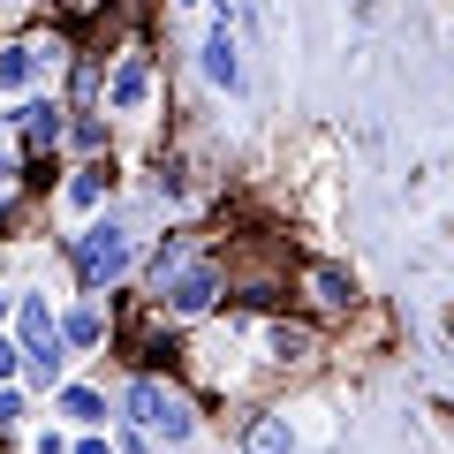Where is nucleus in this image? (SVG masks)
Listing matches in <instances>:
<instances>
[{
  "mask_svg": "<svg viewBox=\"0 0 454 454\" xmlns=\"http://www.w3.org/2000/svg\"><path fill=\"white\" fill-rule=\"evenodd\" d=\"M121 417H129L145 439H160V447H182V439L197 432L190 394H182L175 379H160V372H137L129 387H121Z\"/></svg>",
  "mask_w": 454,
  "mask_h": 454,
  "instance_id": "f257e3e1",
  "label": "nucleus"
},
{
  "mask_svg": "<svg viewBox=\"0 0 454 454\" xmlns=\"http://www.w3.org/2000/svg\"><path fill=\"white\" fill-rule=\"evenodd\" d=\"M68 258H76V280L83 288H114V280H129V265H137V235H129V220L121 212H91V227H76L68 235Z\"/></svg>",
  "mask_w": 454,
  "mask_h": 454,
  "instance_id": "f03ea898",
  "label": "nucleus"
},
{
  "mask_svg": "<svg viewBox=\"0 0 454 454\" xmlns=\"http://www.w3.org/2000/svg\"><path fill=\"white\" fill-rule=\"evenodd\" d=\"M98 106H106L114 121H137V114L160 106V61H152L145 38H129V46L106 53V91H98Z\"/></svg>",
  "mask_w": 454,
  "mask_h": 454,
  "instance_id": "7ed1b4c3",
  "label": "nucleus"
},
{
  "mask_svg": "<svg viewBox=\"0 0 454 454\" xmlns=\"http://www.w3.org/2000/svg\"><path fill=\"white\" fill-rule=\"evenodd\" d=\"M220 295H227V258H220V250H197V258L182 265L152 303H160L175 325H205L212 310H220Z\"/></svg>",
  "mask_w": 454,
  "mask_h": 454,
  "instance_id": "20e7f679",
  "label": "nucleus"
},
{
  "mask_svg": "<svg viewBox=\"0 0 454 454\" xmlns=\"http://www.w3.org/2000/svg\"><path fill=\"white\" fill-rule=\"evenodd\" d=\"M288 303L303 310V318H318V325H340L364 295H356V280L340 273L333 258H303V265H295V295H288Z\"/></svg>",
  "mask_w": 454,
  "mask_h": 454,
  "instance_id": "39448f33",
  "label": "nucleus"
},
{
  "mask_svg": "<svg viewBox=\"0 0 454 454\" xmlns=\"http://www.w3.org/2000/svg\"><path fill=\"white\" fill-rule=\"evenodd\" d=\"M8 121L23 129V152H31V160H53V152H61V137H68V98L31 91L16 114H8Z\"/></svg>",
  "mask_w": 454,
  "mask_h": 454,
  "instance_id": "423d86ee",
  "label": "nucleus"
},
{
  "mask_svg": "<svg viewBox=\"0 0 454 454\" xmlns=\"http://www.w3.org/2000/svg\"><path fill=\"white\" fill-rule=\"evenodd\" d=\"M61 205L83 212V220L114 205V152H98V160H76V167H68V175H61Z\"/></svg>",
  "mask_w": 454,
  "mask_h": 454,
  "instance_id": "0eeeda50",
  "label": "nucleus"
},
{
  "mask_svg": "<svg viewBox=\"0 0 454 454\" xmlns=\"http://www.w3.org/2000/svg\"><path fill=\"white\" fill-rule=\"evenodd\" d=\"M197 68H205L212 91H235V83H243V46H235V23H227V8L212 16L205 46H197Z\"/></svg>",
  "mask_w": 454,
  "mask_h": 454,
  "instance_id": "6e6552de",
  "label": "nucleus"
},
{
  "mask_svg": "<svg viewBox=\"0 0 454 454\" xmlns=\"http://www.w3.org/2000/svg\"><path fill=\"white\" fill-rule=\"evenodd\" d=\"M46 83V61H38V31L0 38V98H31Z\"/></svg>",
  "mask_w": 454,
  "mask_h": 454,
  "instance_id": "1a4fd4ad",
  "label": "nucleus"
},
{
  "mask_svg": "<svg viewBox=\"0 0 454 454\" xmlns=\"http://www.w3.org/2000/svg\"><path fill=\"white\" fill-rule=\"evenodd\" d=\"M318 348V318H273L265 325V356L273 364H303Z\"/></svg>",
  "mask_w": 454,
  "mask_h": 454,
  "instance_id": "9d476101",
  "label": "nucleus"
},
{
  "mask_svg": "<svg viewBox=\"0 0 454 454\" xmlns=\"http://www.w3.org/2000/svg\"><path fill=\"white\" fill-rule=\"evenodd\" d=\"M61 379H68V340H61V333L38 340V348H23V387H31V394L61 387Z\"/></svg>",
  "mask_w": 454,
  "mask_h": 454,
  "instance_id": "9b49d317",
  "label": "nucleus"
},
{
  "mask_svg": "<svg viewBox=\"0 0 454 454\" xmlns=\"http://www.w3.org/2000/svg\"><path fill=\"white\" fill-rule=\"evenodd\" d=\"M106 137H114V114H98V106H68V137H61V145L76 152V160H98V152H106Z\"/></svg>",
  "mask_w": 454,
  "mask_h": 454,
  "instance_id": "f8f14e48",
  "label": "nucleus"
},
{
  "mask_svg": "<svg viewBox=\"0 0 454 454\" xmlns=\"http://www.w3.org/2000/svg\"><path fill=\"white\" fill-rule=\"evenodd\" d=\"M190 258H197V235H160V250H152V265H145V288L160 295V288H167V280H175Z\"/></svg>",
  "mask_w": 454,
  "mask_h": 454,
  "instance_id": "ddd939ff",
  "label": "nucleus"
},
{
  "mask_svg": "<svg viewBox=\"0 0 454 454\" xmlns=\"http://www.w3.org/2000/svg\"><path fill=\"white\" fill-rule=\"evenodd\" d=\"M53 333H61V318H53L46 295H16V340L23 348H38V340H53Z\"/></svg>",
  "mask_w": 454,
  "mask_h": 454,
  "instance_id": "4468645a",
  "label": "nucleus"
},
{
  "mask_svg": "<svg viewBox=\"0 0 454 454\" xmlns=\"http://www.w3.org/2000/svg\"><path fill=\"white\" fill-rule=\"evenodd\" d=\"M61 340H68V348H98V340H106V310H98V295H83V303L61 318Z\"/></svg>",
  "mask_w": 454,
  "mask_h": 454,
  "instance_id": "2eb2a0df",
  "label": "nucleus"
},
{
  "mask_svg": "<svg viewBox=\"0 0 454 454\" xmlns=\"http://www.w3.org/2000/svg\"><path fill=\"white\" fill-rule=\"evenodd\" d=\"M243 454H295L288 417H250V424H243Z\"/></svg>",
  "mask_w": 454,
  "mask_h": 454,
  "instance_id": "dca6fc26",
  "label": "nucleus"
},
{
  "mask_svg": "<svg viewBox=\"0 0 454 454\" xmlns=\"http://www.w3.org/2000/svg\"><path fill=\"white\" fill-rule=\"evenodd\" d=\"M53 394H61V417L68 424H83V432L106 424V394H98V387H53Z\"/></svg>",
  "mask_w": 454,
  "mask_h": 454,
  "instance_id": "f3484780",
  "label": "nucleus"
},
{
  "mask_svg": "<svg viewBox=\"0 0 454 454\" xmlns=\"http://www.w3.org/2000/svg\"><path fill=\"white\" fill-rule=\"evenodd\" d=\"M0 379H23V340L0 325Z\"/></svg>",
  "mask_w": 454,
  "mask_h": 454,
  "instance_id": "a211bd4d",
  "label": "nucleus"
},
{
  "mask_svg": "<svg viewBox=\"0 0 454 454\" xmlns=\"http://www.w3.org/2000/svg\"><path fill=\"white\" fill-rule=\"evenodd\" d=\"M16 424H23V387L0 379V432H16Z\"/></svg>",
  "mask_w": 454,
  "mask_h": 454,
  "instance_id": "6ab92c4d",
  "label": "nucleus"
},
{
  "mask_svg": "<svg viewBox=\"0 0 454 454\" xmlns=\"http://www.w3.org/2000/svg\"><path fill=\"white\" fill-rule=\"evenodd\" d=\"M68 454H114V447H106V439H98V424H91V432H83V439H76V447H68Z\"/></svg>",
  "mask_w": 454,
  "mask_h": 454,
  "instance_id": "aec40b11",
  "label": "nucleus"
},
{
  "mask_svg": "<svg viewBox=\"0 0 454 454\" xmlns=\"http://www.w3.org/2000/svg\"><path fill=\"white\" fill-rule=\"evenodd\" d=\"M31 16V0H0V23H23Z\"/></svg>",
  "mask_w": 454,
  "mask_h": 454,
  "instance_id": "412c9836",
  "label": "nucleus"
},
{
  "mask_svg": "<svg viewBox=\"0 0 454 454\" xmlns=\"http://www.w3.org/2000/svg\"><path fill=\"white\" fill-rule=\"evenodd\" d=\"M16 175H23V160H16V152H0V190H8Z\"/></svg>",
  "mask_w": 454,
  "mask_h": 454,
  "instance_id": "4be33fe9",
  "label": "nucleus"
},
{
  "mask_svg": "<svg viewBox=\"0 0 454 454\" xmlns=\"http://www.w3.org/2000/svg\"><path fill=\"white\" fill-rule=\"evenodd\" d=\"M31 454H68V447H61V439H38V447H31Z\"/></svg>",
  "mask_w": 454,
  "mask_h": 454,
  "instance_id": "5701e85b",
  "label": "nucleus"
},
{
  "mask_svg": "<svg viewBox=\"0 0 454 454\" xmlns=\"http://www.w3.org/2000/svg\"><path fill=\"white\" fill-rule=\"evenodd\" d=\"M8 318H16V295H0V325H8Z\"/></svg>",
  "mask_w": 454,
  "mask_h": 454,
  "instance_id": "b1692460",
  "label": "nucleus"
},
{
  "mask_svg": "<svg viewBox=\"0 0 454 454\" xmlns=\"http://www.w3.org/2000/svg\"><path fill=\"white\" fill-rule=\"evenodd\" d=\"M175 8H197V0H175Z\"/></svg>",
  "mask_w": 454,
  "mask_h": 454,
  "instance_id": "393cba45",
  "label": "nucleus"
},
{
  "mask_svg": "<svg viewBox=\"0 0 454 454\" xmlns=\"http://www.w3.org/2000/svg\"><path fill=\"white\" fill-rule=\"evenodd\" d=\"M0 227H8V205H0Z\"/></svg>",
  "mask_w": 454,
  "mask_h": 454,
  "instance_id": "a878e982",
  "label": "nucleus"
},
{
  "mask_svg": "<svg viewBox=\"0 0 454 454\" xmlns=\"http://www.w3.org/2000/svg\"><path fill=\"white\" fill-rule=\"evenodd\" d=\"M447 333H454V310H447Z\"/></svg>",
  "mask_w": 454,
  "mask_h": 454,
  "instance_id": "bb28decb",
  "label": "nucleus"
}]
</instances>
